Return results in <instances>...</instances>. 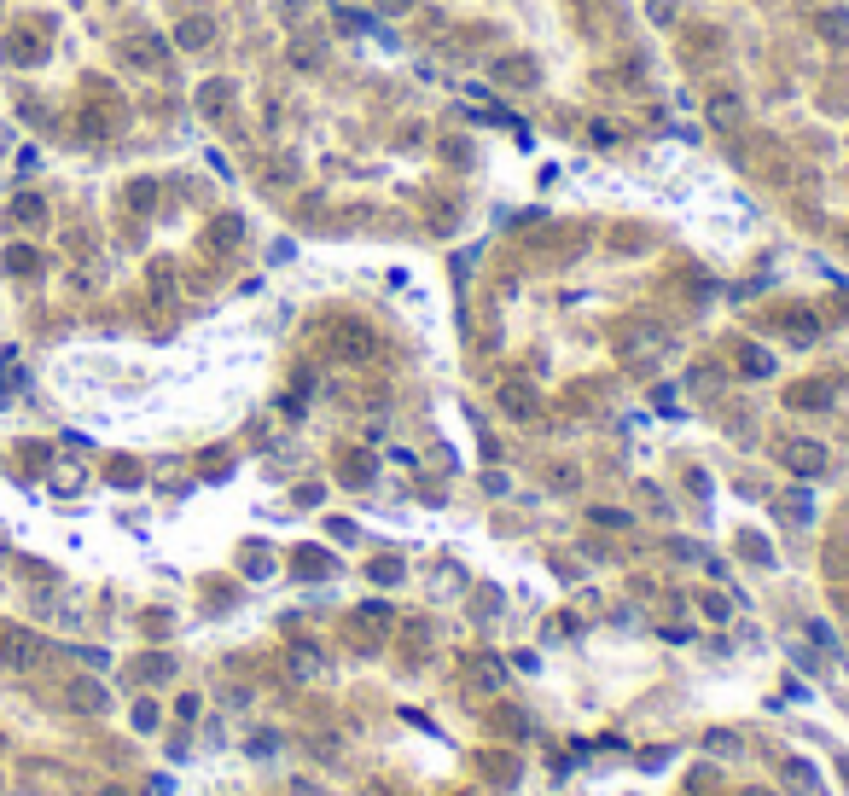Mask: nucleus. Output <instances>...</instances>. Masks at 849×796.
<instances>
[{"label":"nucleus","mask_w":849,"mask_h":796,"mask_svg":"<svg viewBox=\"0 0 849 796\" xmlns=\"http://www.w3.org/2000/svg\"><path fill=\"white\" fill-rule=\"evenodd\" d=\"M343 477H350V483H367V477H372V459H361V454H355L350 466H343Z\"/></svg>","instance_id":"4468645a"},{"label":"nucleus","mask_w":849,"mask_h":796,"mask_svg":"<svg viewBox=\"0 0 849 796\" xmlns=\"http://www.w3.org/2000/svg\"><path fill=\"white\" fill-rule=\"evenodd\" d=\"M134 727L152 732V727H157V704H134Z\"/></svg>","instance_id":"2eb2a0df"},{"label":"nucleus","mask_w":849,"mask_h":796,"mask_svg":"<svg viewBox=\"0 0 849 796\" xmlns=\"http://www.w3.org/2000/svg\"><path fill=\"white\" fill-rule=\"evenodd\" d=\"M286 668H291L297 680H320V675H326V651L303 640V645H291V651H286Z\"/></svg>","instance_id":"7ed1b4c3"},{"label":"nucleus","mask_w":849,"mask_h":796,"mask_svg":"<svg viewBox=\"0 0 849 796\" xmlns=\"http://www.w3.org/2000/svg\"><path fill=\"white\" fill-rule=\"evenodd\" d=\"M65 704H70V709H82V715H100L105 704H111V697H105L100 680H70V686H65Z\"/></svg>","instance_id":"20e7f679"},{"label":"nucleus","mask_w":849,"mask_h":796,"mask_svg":"<svg viewBox=\"0 0 849 796\" xmlns=\"http://www.w3.org/2000/svg\"><path fill=\"white\" fill-rule=\"evenodd\" d=\"M704 750L721 756V761H739V756H745V738H739V732H710V738H704Z\"/></svg>","instance_id":"423d86ee"},{"label":"nucleus","mask_w":849,"mask_h":796,"mask_svg":"<svg viewBox=\"0 0 849 796\" xmlns=\"http://www.w3.org/2000/svg\"><path fill=\"white\" fill-rule=\"evenodd\" d=\"M0 663H6L12 675L36 668V663H41V640H36L29 628H6V634H0Z\"/></svg>","instance_id":"f257e3e1"},{"label":"nucleus","mask_w":849,"mask_h":796,"mask_svg":"<svg viewBox=\"0 0 849 796\" xmlns=\"http://www.w3.org/2000/svg\"><path fill=\"white\" fill-rule=\"evenodd\" d=\"M821 36H826L832 47H844V41H849V12H821Z\"/></svg>","instance_id":"1a4fd4ad"},{"label":"nucleus","mask_w":849,"mask_h":796,"mask_svg":"<svg viewBox=\"0 0 849 796\" xmlns=\"http://www.w3.org/2000/svg\"><path fill=\"white\" fill-rule=\"evenodd\" d=\"M372 349H379V338H372L361 320H343L338 326V355H350V361H372Z\"/></svg>","instance_id":"f03ea898"},{"label":"nucleus","mask_w":849,"mask_h":796,"mask_svg":"<svg viewBox=\"0 0 849 796\" xmlns=\"http://www.w3.org/2000/svg\"><path fill=\"white\" fill-rule=\"evenodd\" d=\"M12 221L36 227V221H47V204H41V198H18V204H12Z\"/></svg>","instance_id":"9d476101"},{"label":"nucleus","mask_w":849,"mask_h":796,"mask_svg":"<svg viewBox=\"0 0 849 796\" xmlns=\"http://www.w3.org/2000/svg\"><path fill=\"white\" fill-rule=\"evenodd\" d=\"M495 76H507V88H529V82H536V65H529V58H507Z\"/></svg>","instance_id":"6e6552de"},{"label":"nucleus","mask_w":849,"mask_h":796,"mask_svg":"<svg viewBox=\"0 0 849 796\" xmlns=\"http://www.w3.org/2000/svg\"><path fill=\"white\" fill-rule=\"evenodd\" d=\"M710 122H739V100H733V93L710 100Z\"/></svg>","instance_id":"f8f14e48"},{"label":"nucleus","mask_w":849,"mask_h":796,"mask_svg":"<svg viewBox=\"0 0 849 796\" xmlns=\"http://www.w3.org/2000/svg\"><path fill=\"white\" fill-rule=\"evenodd\" d=\"M204 41H210V24H204V18H186V24H181V47H204Z\"/></svg>","instance_id":"9b49d317"},{"label":"nucleus","mask_w":849,"mask_h":796,"mask_svg":"<svg viewBox=\"0 0 849 796\" xmlns=\"http://www.w3.org/2000/svg\"><path fill=\"white\" fill-rule=\"evenodd\" d=\"M169 675V657H152V663H140V680H163Z\"/></svg>","instance_id":"f3484780"},{"label":"nucleus","mask_w":849,"mask_h":796,"mask_svg":"<svg viewBox=\"0 0 849 796\" xmlns=\"http://www.w3.org/2000/svg\"><path fill=\"white\" fill-rule=\"evenodd\" d=\"M500 407H507L512 419H524V413H536V390H524V384H507V390H500Z\"/></svg>","instance_id":"0eeeda50"},{"label":"nucleus","mask_w":849,"mask_h":796,"mask_svg":"<svg viewBox=\"0 0 849 796\" xmlns=\"http://www.w3.org/2000/svg\"><path fill=\"white\" fill-rule=\"evenodd\" d=\"M785 779H791V785H809V791H814V773L803 768V761H785Z\"/></svg>","instance_id":"dca6fc26"},{"label":"nucleus","mask_w":849,"mask_h":796,"mask_svg":"<svg viewBox=\"0 0 849 796\" xmlns=\"http://www.w3.org/2000/svg\"><path fill=\"white\" fill-rule=\"evenodd\" d=\"M6 267H12V274H36V250H12Z\"/></svg>","instance_id":"ddd939ff"},{"label":"nucleus","mask_w":849,"mask_h":796,"mask_svg":"<svg viewBox=\"0 0 849 796\" xmlns=\"http://www.w3.org/2000/svg\"><path fill=\"white\" fill-rule=\"evenodd\" d=\"M785 466H791V471H821L826 448H821V442H785Z\"/></svg>","instance_id":"39448f33"},{"label":"nucleus","mask_w":849,"mask_h":796,"mask_svg":"<svg viewBox=\"0 0 849 796\" xmlns=\"http://www.w3.org/2000/svg\"><path fill=\"white\" fill-rule=\"evenodd\" d=\"M100 796H129V791H122V785H105V791H100Z\"/></svg>","instance_id":"a211bd4d"},{"label":"nucleus","mask_w":849,"mask_h":796,"mask_svg":"<svg viewBox=\"0 0 849 796\" xmlns=\"http://www.w3.org/2000/svg\"><path fill=\"white\" fill-rule=\"evenodd\" d=\"M745 796H774V791H745Z\"/></svg>","instance_id":"6ab92c4d"}]
</instances>
